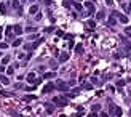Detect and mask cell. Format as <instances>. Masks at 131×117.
I'll use <instances>...</instances> for the list:
<instances>
[{
    "label": "cell",
    "instance_id": "e575fe53",
    "mask_svg": "<svg viewBox=\"0 0 131 117\" xmlns=\"http://www.w3.org/2000/svg\"><path fill=\"white\" fill-rule=\"evenodd\" d=\"M7 72H8V74H13V72H15V67H8Z\"/></svg>",
    "mask_w": 131,
    "mask_h": 117
},
{
    "label": "cell",
    "instance_id": "ee69618b",
    "mask_svg": "<svg viewBox=\"0 0 131 117\" xmlns=\"http://www.w3.org/2000/svg\"><path fill=\"white\" fill-rule=\"evenodd\" d=\"M13 117H24V116H21V114H13Z\"/></svg>",
    "mask_w": 131,
    "mask_h": 117
},
{
    "label": "cell",
    "instance_id": "681fc988",
    "mask_svg": "<svg viewBox=\"0 0 131 117\" xmlns=\"http://www.w3.org/2000/svg\"><path fill=\"white\" fill-rule=\"evenodd\" d=\"M128 29H130V31H131V26H130V27H128Z\"/></svg>",
    "mask_w": 131,
    "mask_h": 117
},
{
    "label": "cell",
    "instance_id": "30bf717a",
    "mask_svg": "<svg viewBox=\"0 0 131 117\" xmlns=\"http://www.w3.org/2000/svg\"><path fill=\"white\" fill-rule=\"evenodd\" d=\"M70 3H72V7H74V8L77 10V11H82V10H83V5H82L80 2H75V0H72Z\"/></svg>",
    "mask_w": 131,
    "mask_h": 117
},
{
    "label": "cell",
    "instance_id": "3957f363",
    "mask_svg": "<svg viewBox=\"0 0 131 117\" xmlns=\"http://www.w3.org/2000/svg\"><path fill=\"white\" fill-rule=\"evenodd\" d=\"M26 80L29 82V83H32V85H35V83H38V82L42 80V79H37L35 72H29V74L26 75Z\"/></svg>",
    "mask_w": 131,
    "mask_h": 117
},
{
    "label": "cell",
    "instance_id": "7a4b0ae2",
    "mask_svg": "<svg viewBox=\"0 0 131 117\" xmlns=\"http://www.w3.org/2000/svg\"><path fill=\"white\" fill-rule=\"evenodd\" d=\"M54 85H56V90L64 91V93H66V91H69V83H66L64 80H56Z\"/></svg>",
    "mask_w": 131,
    "mask_h": 117
},
{
    "label": "cell",
    "instance_id": "7dc6e473",
    "mask_svg": "<svg viewBox=\"0 0 131 117\" xmlns=\"http://www.w3.org/2000/svg\"><path fill=\"white\" fill-rule=\"evenodd\" d=\"M2 53H3V51H2V50H0V58H2Z\"/></svg>",
    "mask_w": 131,
    "mask_h": 117
},
{
    "label": "cell",
    "instance_id": "9c48e42d",
    "mask_svg": "<svg viewBox=\"0 0 131 117\" xmlns=\"http://www.w3.org/2000/svg\"><path fill=\"white\" fill-rule=\"evenodd\" d=\"M0 83H2V85H10V79L7 75H3L2 72H0Z\"/></svg>",
    "mask_w": 131,
    "mask_h": 117
},
{
    "label": "cell",
    "instance_id": "4fadbf2b",
    "mask_svg": "<svg viewBox=\"0 0 131 117\" xmlns=\"http://www.w3.org/2000/svg\"><path fill=\"white\" fill-rule=\"evenodd\" d=\"M24 31H26L27 34H35V32H37V27H35V26H27Z\"/></svg>",
    "mask_w": 131,
    "mask_h": 117
},
{
    "label": "cell",
    "instance_id": "d6a6232c",
    "mask_svg": "<svg viewBox=\"0 0 131 117\" xmlns=\"http://www.w3.org/2000/svg\"><path fill=\"white\" fill-rule=\"evenodd\" d=\"M99 109H101L99 104H93V111H99Z\"/></svg>",
    "mask_w": 131,
    "mask_h": 117
},
{
    "label": "cell",
    "instance_id": "7402d4cb",
    "mask_svg": "<svg viewBox=\"0 0 131 117\" xmlns=\"http://www.w3.org/2000/svg\"><path fill=\"white\" fill-rule=\"evenodd\" d=\"M22 99H24V101H32V99H35V96L34 95H26Z\"/></svg>",
    "mask_w": 131,
    "mask_h": 117
},
{
    "label": "cell",
    "instance_id": "ba28073f",
    "mask_svg": "<svg viewBox=\"0 0 131 117\" xmlns=\"http://www.w3.org/2000/svg\"><path fill=\"white\" fill-rule=\"evenodd\" d=\"M13 31H15V35H21V34L24 32V29L19 26V24H15V26H13Z\"/></svg>",
    "mask_w": 131,
    "mask_h": 117
},
{
    "label": "cell",
    "instance_id": "52a82bcc",
    "mask_svg": "<svg viewBox=\"0 0 131 117\" xmlns=\"http://www.w3.org/2000/svg\"><path fill=\"white\" fill-rule=\"evenodd\" d=\"M112 116H114V117H122V116H123L122 108H118V106H114V112H112Z\"/></svg>",
    "mask_w": 131,
    "mask_h": 117
},
{
    "label": "cell",
    "instance_id": "b9f144b4",
    "mask_svg": "<svg viewBox=\"0 0 131 117\" xmlns=\"http://www.w3.org/2000/svg\"><path fill=\"white\" fill-rule=\"evenodd\" d=\"M2 34H3V27L0 26V39H2Z\"/></svg>",
    "mask_w": 131,
    "mask_h": 117
},
{
    "label": "cell",
    "instance_id": "277c9868",
    "mask_svg": "<svg viewBox=\"0 0 131 117\" xmlns=\"http://www.w3.org/2000/svg\"><path fill=\"white\" fill-rule=\"evenodd\" d=\"M53 103H54L56 106H66V104H67V98H64V96H54V98H53Z\"/></svg>",
    "mask_w": 131,
    "mask_h": 117
},
{
    "label": "cell",
    "instance_id": "4316f807",
    "mask_svg": "<svg viewBox=\"0 0 131 117\" xmlns=\"http://www.w3.org/2000/svg\"><path fill=\"white\" fill-rule=\"evenodd\" d=\"M62 5H64L66 8H70V7H72V3H70L69 0H64V2H62Z\"/></svg>",
    "mask_w": 131,
    "mask_h": 117
},
{
    "label": "cell",
    "instance_id": "816d5d0a",
    "mask_svg": "<svg viewBox=\"0 0 131 117\" xmlns=\"http://www.w3.org/2000/svg\"><path fill=\"white\" fill-rule=\"evenodd\" d=\"M38 2H40V0H38Z\"/></svg>",
    "mask_w": 131,
    "mask_h": 117
},
{
    "label": "cell",
    "instance_id": "bcb514c9",
    "mask_svg": "<svg viewBox=\"0 0 131 117\" xmlns=\"http://www.w3.org/2000/svg\"><path fill=\"white\" fill-rule=\"evenodd\" d=\"M21 2H22V3H26V2H27V0H21Z\"/></svg>",
    "mask_w": 131,
    "mask_h": 117
},
{
    "label": "cell",
    "instance_id": "ab89813d",
    "mask_svg": "<svg viewBox=\"0 0 131 117\" xmlns=\"http://www.w3.org/2000/svg\"><path fill=\"white\" fill-rule=\"evenodd\" d=\"M45 5H51V0H45Z\"/></svg>",
    "mask_w": 131,
    "mask_h": 117
},
{
    "label": "cell",
    "instance_id": "8992f818",
    "mask_svg": "<svg viewBox=\"0 0 131 117\" xmlns=\"http://www.w3.org/2000/svg\"><path fill=\"white\" fill-rule=\"evenodd\" d=\"M53 90H56V85H54L53 82H48V83L43 87V90H42V91H43V93H51Z\"/></svg>",
    "mask_w": 131,
    "mask_h": 117
},
{
    "label": "cell",
    "instance_id": "74e56055",
    "mask_svg": "<svg viewBox=\"0 0 131 117\" xmlns=\"http://www.w3.org/2000/svg\"><path fill=\"white\" fill-rule=\"evenodd\" d=\"M26 90L27 91H32V90H35V87H26Z\"/></svg>",
    "mask_w": 131,
    "mask_h": 117
},
{
    "label": "cell",
    "instance_id": "9a60e30c",
    "mask_svg": "<svg viewBox=\"0 0 131 117\" xmlns=\"http://www.w3.org/2000/svg\"><path fill=\"white\" fill-rule=\"evenodd\" d=\"M75 53H77V55L83 53V45H80V43H79V45H75Z\"/></svg>",
    "mask_w": 131,
    "mask_h": 117
},
{
    "label": "cell",
    "instance_id": "6da1fadb",
    "mask_svg": "<svg viewBox=\"0 0 131 117\" xmlns=\"http://www.w3.org/2000/svg\"><path fill=\"white\" fill-rule=\"evenodd\" d=\"M40 43H43V39H42V37H40V39H37L34 43H24V48H26V51H32V50H35Z\"/></svg>",
    "mask_w": 131,
    "mask_h": 117
},
{
    "label": "cell",
    "instance_id": "8fae6325",
    "mask_svg": "<svg viewBox=\"0 0 131 117\" xmlns=\"http://www.w3.org/2000/svg\"><path fill=\"white\" fill-rule=\"evenodd\" d=\"M69 59V53L67 51H62L61 55H59V63H66Z\"/></svg>",
    "mask_w": 131,
    "mask_h": 117
},
{
    "label": "cell",
    "instance_id": "cb8c5ba5",
    "mask_svg": "<svg viewBox=\"0 0 131 117\" xmlns=\"http://www.w3.org/2000/svg\"><path fill=\"white\" fill-rule=\"evenodd\" d=\"M8 63H10V56H3L2 58V64L5 66V64H8Z\"/></svg>",
    "mask_w": 131,
    "mask_h": 117
},
{
    "label": "cell",
    "instance_id": "44dd1931",
    "mask_svg": "<svg viewBox=\"0 0 131 117\" xmlns=\"http://www.w3.org/2000/svg\"><path fill=\"white\" fill-rule=\"evenodd\" d=\"M82 88H83V90H93V85H91V83H83Z\"/></svg>",
    "mask_w": 131,
    "mask_h": 117
},
{
    "label": "cell",
    "instance_id": "484cf974",
    "mask_svg": "<svg viewBox=\"0 0 131 117\" xmlns=\"http://www.w3.org/2000/svg\"><path fill=\"white\" fill-rule=\"evenodd\" d=\"M8 48V43L7 42H0V50H7Z\"/></svg>",
    "mask_w": 131,
    "mask_h": 117
},
{
    "label": "cell",
    "instance_id": "1f68e13d",
    "mask_svg": "<svg viewBox=\"0 0 131 117\" xmlns=\"http://www.w3.org/2000/svg\"><path fill=\"white\" fill-rule=\"evenodd\" d=\"M56 35H58V37H62V35H64V32H62L61 29H58V31H56Z\"/></svg>",
    "mask_w": 131,
    "mask_h": 117
},
{
    "label": "cell",
    "instance_id": "5b68a950",
    "mask_svg": "<svg viewBox=\"0 0 131 117\" xmlns=\"http://www.w3.org/2000/svg\"><path fill=\"white\" fill-rule=\"evenodd\" d=\"M115 18H118V21L122 23V24H128V16L126 15H122V13H118V11H114L112 13Z\"/></svg>",
    "mask_w": 131,
    "mask_h": 117
},
{
    "label": "cell",
    "instance_id": "e0dca14e",
    "mask_svg": "<svg viewBox=\"0 0 131 117\" xmlns=\"http://www.w3.org/2000/svg\"><path fill=\"white\" fill-rule=\"evenodd\" d=\"M21 43H22V39H15V40L11 42V45H13V47H19Z\"/></svg>",
    "mask_w": 131,
    "mask_h": 117
},
{
    "label": "cell",
    "instance_id": "8d00e7d4",
    "mask_svg": "<svg viewBox=\"0 0 131 117\" xmlns=\"http://www.w3.org/2000/svg\"><path fill=\"white\" fill-rule=\"evenodd\" d=\"M91 80H93V83H96V85H97V83H99V80H97L96 77H91Z\"/></svg>",
    "mask_w": 131,
    "mask_h": 117
},
{
    "label": "cell",
    "instance_id": "f6af8a7d",
    "mask_svg": "<svg viewBox=\"0 0 131 117\" xmlns=\"http://www.w3.org/2000/svg\"><path fill=\"white\" fill-rule=\"evenodd\" d=\"M128 10H130V15H131V0H130V7H128Z\"/></svg>",
    "mask_w": 131,
    "mask_h": 117
},
{
    "label": "cell",
    "instance_id": "60d3db41",
    "mask_svg": "<svg viewBox=\"0 0 131 117\" xmlns=\"http://www.w3.org/2000/svg\"><path fill=\"white\" fill-rule=\"evenodd\" d=\"M3 71H5V66L2 64V66H0V72H3Z\"/></svg>",
    "mask_w": 131,
    "mask_h": 117
},
{
    "label": "cell",
    "instance_id": "f1b7e54d",
    "mask_svg": "<svg viewBox=\"0 0 131 117\" xmlns=\"http://www.w3.org/2000/svg\"><path fill=\"white\" fill-rule=\"evenodd\" d=\"M0 95H3V96H13V93H8V91H3V90H0Z\"/></svg>",
    "mask_w": 131,
    "mask_h": 117
},
{
    "label": "cell",
    "instance_id": "f907efd6",
    "mask_svg": "<svg viewBox=\"0 0 131 117\" xmlns=\"http://www.w3.org/2000/svg\"><path fill=\"white\" fill-rule=\"evenodd\" d=\"M91 2H93V0H91Z\"/></svg>",
    "mask_w": 131,
    "mask_h": 117
},
{
    "label": "cell",
    "instance_id": "7bdbcfd3",
    "mask_svg": "<svg viewBox=\"0 0 131 117\" xmlns=\"http://www.w3.org/2000/svg\"><path fill=\"white\" fill-rule=\"evenodd\" d=\"M126 48H130V50H131V42H130V43L126 42Z\"/></svg>",
    "mask_w": 131,
    "mask_h": 117
},
{
    "label": "cell",
    "instance_id": "f35d334b",
    "mask_svg": "<svg viewBox=\"0 0 131 117\" xmlns=\"http://www.w3.org/2000/svg\"><path fill=\"white\" fill-rule=\"evenodd\" d=\"M88 117H97V114H96V112H91V114H90Z\"/></svg>",
    "mask_w": 131,
    "mask_h": 117
},
{
    "label": "cell",
    "instance_id": "2e32d148",
    "mask_svg": "<svg viewBox=\"0 0 131 117\" xmlns=\"http://www.w3.org/2000/svg\"><path fill=\"white\" fill-rule=\"evenodd\" d=\"M86 26L90 27V29H94V27H96V21H93V19H90V21H86Z\"/></svg>",
    "mask_w": 131,
    "mask_h": 117
},
{
    "label": "cell",
    "instance_id": "836d02e7",
    "mask_svg": "<svg viewBox=\"0 0 131 117\" xmlns=\"http://www.w3.org/2000/svg\"><path fill=\"white\" fill-rule=\"evenodd\" d=\"M105 3H107L109 7H112V5H114V0H105Z\"/></svg>",
    "mask_w": 131,
    "mask_h": 117
},
{
    "label": "cell",
    "instance_id": "d4e9b609",
    "mask_svg": "<svg viewBox=\"0 0 131 117\" xmlns=\"http://www.w3.org/2000/svg\"><path fill=\"white\" fill-rule=\"evenodd\" d=\"M50 67H51L53 71H56V69H58V63H56V61H51V63H50Z\"/></svg>",
    "mask_w": 131,
    "mask_h": 117
},
{
    "label": "cell",
    "instance_id": "ffe728a7",
    "mask_svg": "<svg viewBox=\"0 0 131 117\" xmlns=\"http://www.w3.org/2000/svg\"><path fill=\"white\" fill-rule=\"evenodd\" d=\"M115 23H117V19H115V16L112 15V16L109 18V26H115Z\"/></svg>",
    "mask_w": 131,
    "mask_h": 117
},
{
    "label": "cell",
    "instance_id": "5bb4252c",
    "mask_svg": "<svg viewBox=\"0 0 131 117\" xmlns=\"http://www.w3.org/2000/svg\"><path fill=\"white\" fill-rule=\"evenodd\" d=\"M104 18H105V13H104V11H96V19H97V21H102Z\"/></svg>",
    "mask_w": 131,
    "mask_h": 117
},
{
    "label": "cell",
    "instance_id": "83f0119b",
    "mask_svg": "<svg viewBox=\"0 0 131 117\" xmlns=\"http://www.w3.org/2000/svg\"><path fill=\"white\" fill-rule=\"evenodd\" d=\"M125 83H126V80H123V79H120V80H117V85H118V87H123Z\"/></svg>",
    "mask_w": 131,
    "mask_h": 117
},
{
    "label": "cell",
    "instance_id": "603a6c76",
    "mask_svg": "<svg viewBox=\"0 0 131 117\" xmlns=\"http://www.w3.org/2000/svg\"><path fill=\"white\" fill-rule=\"evenodd\" d=\"M11 5H13V8H19V0H11Z\"/></svg>",
    "mask_w": 131,
    "mask_h": 117
},
{
    "label": "cell",
    "instance_id": "4dcf8cb0",
    "mask_svg": "<svg viewBox=\"0 0 131 117\" xmlns=\"http://www.w3.org/2000/svg\"><path fill=\"white\" fill-rule=\"evenodd\" d=\"M53 109H54L53 106H50V104H46V111H48V114H51V112H53Z\"/></svg>",
    "mask_w": 131,
    "mask_h": 117
},
{
    "label": "cell",
    "instance_id": "d590c367",
    "mask_svg": "<svg viewBox=\"0 0 131 117\" xmlns=\"http://www.w3.org/2000/svg\"><path fill=\"white\" fill-rule=\"evenodd\" d=\"M15 88H18V90L22 88V83H15Z\"/></svg>",
    "mask_w": 131,
    "mask_h": 117
},
{
    "label": "cell",
    "instance_id": "7c38bea8",
    "mask_svg": "<svg viewBox=\"0 0 131 117\" xmlns=\"http://www.w3.org/2000/svg\"><path fill=\"white\" fill-rule=\"evenodd\" d=\"M56 77V72L53 71V72H45L43 74V79H46V80H51V79H54Z\"/></svg>",
    "mask_w": 131,
    "mask_h": 117
},
{
    "label": "cell",
    "instance_id": "c3c4849f",
    "mask_svg": "<svg viewBox=\"0 0 131 117\" xmlns=\"http://www.w3.org/2000/svg\"><path fill=\"white\" fill-rule=\"evenodd\" d=\"M102 117H107V114H102Z\"/></svg>",
    "mask_w": 131,
    "mask_h": 117
},
{
    "label": "cell",
    "instance_id": "ac0fdd59",
    "mask_svg": "<svg viewBox=\"0 0 131 117\" xmlns=\"http://www.w3.org/2000/svg\"><path fill=\"white\" fill-rule=\"evenodd\" d=\"M37 11H38V7H37V5H32V7L29 8V13H30V15H35Z\"/></svg>",
    "mask_w": 131,
    "mask_h": 117
},
{
    "label": "cell",
    "instance_id": "d6986e66",
    "mask_svg": "<svg viewBox=\"0 0 131 117\" xmlns=\"http://www.w3.org/2000/svg\"><path fill=\"white\" fill-rule=\"evenodd\" d=\"M0 13L2 15H7V5L5 3H0Z\"/></svg>",
    "mask_w": 131,
    "mask_h": 117
},
{
    "label": "cell",
    "instance_id": "f546056e",
    "mask_svg": "<svg viewBox=\"0 0 131 117\" xmlns=\"http://www.w3.org/2000/svg\"><path fill=\"white\" fill-rule=\"evenodd\" d=\"M54 31H56L54 26H50V27H46V29H45V32H54Z\"/></svg>",
    "mask_w": 131,
    "mask_h": 117
}]
</instances>
